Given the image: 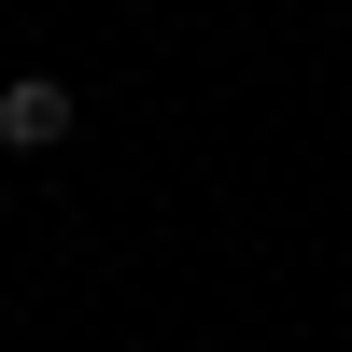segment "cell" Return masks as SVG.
Segmentation results:
<instances>
[{
    "mask_svg": "<svg viewBox=\"0 0 352 352\" xmlns=\"http://www.w3.org/2000/svg\"><path fill=\"white\" fill-rule=\"evenodd\" d=\"M56 141H71V85H56V71H14V85H0V155H56Z\"/></svg>",
    "mask_w": 352,
    "mask_h": 352,
    "instance_id": "6da1fadb",
    "label": "cell"
}]
</instances>
